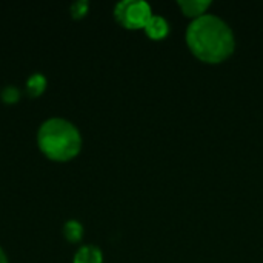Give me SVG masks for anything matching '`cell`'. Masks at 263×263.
<instances>
[{
  "mask_svg": "<svg viewBox=\"0 0 263 263\" xmlns=\"http://www.w3.org/2000/svg\"><path fill=\"white\" fill-rule=\"evenodd\" d=\"M185 40L200 62L217 65L228 60L236 49V37L230 25L214 14H205L190 23Z\"/></svg>",
  "mask_w": 263,
  "mask_h": 263,
  "instance_id": "obj_1",
  "label": "cell"
},
{
  "mask_svg": "<svg viewBox=\"0 0 263 263\" xmlns=\"http://www.w3.org/2000/svg\"><path fill=\"white\" fill-rule=\"evenodd\" d=\"M37 145L49 160L68 162L80 153L82 136L77 126L69 120L52 117L40 125Z\"/></svg>",
  "mask_w": 263,
  "mask_h": 263,
  "instance_id": "obj_2",
  "label": "cell"
},
{
  "mask_svg": "<svg viewBox=\"0 0 263 263\" xmlns=\"http://www.w3.org/2000/svg\"><path fill=\"white\" fill-rule=\"evenodd\" d=\"M114 17L126 29H143L153 17V9L143 0H123L116 5Z\"/></svg>",
  "mask_w": 263,
  "mask_h": 263,
  "instance_id": "obj_3",
  "label": "cell"
},
{
  "mask_svg": "<svg viewBox=\"0 0 263 263\" xmlns=\"http://www.w3.org/2000/svg\"><path fill=\"white\" fill-rule=\"evenodd\" d=\"M145 34L151 39V40H163L168 37L170 34V23L166 18H163L162 15H154L148 20V23L143 28Z\"/></svg>",
  "mask_w": 263,
  "mask_h": 263,
  "instance_id": "obj_4",
  "label": "cell"
},
{
  "mask_svg": "<svg viewBox=\"0 0 263 263\" xmlns=\"http://www.w3.org/2000/svg\"><path fill=\"white\" fill-rule=\"evenodd\" d=\"M177 6L180 8V11L183 12L185 17H190L193 20L208 14V8L211 6V2L208 0H182L177 2Z\"/></svg>",
  "mask_w": 263,
  "mask_h": 263,
  "instance_id": "obj_5",
  "label": "cell"
},
{
  "mask_svg": "<svg viewBox=\"0 0 263 263\" xmlns=\"http://www.w3.org/2000/svg\"><path fill=\"white\" fill-rule=\"evenodd\" d=\"M72 263H103V254L96 245H83L76 251Z\"/></svg>",
  "mask_w": 263,
  "mask_h": 263,
  "instance_id": "obj_6",
  "label": "cell"
},
{
  "mask_svg": "<svg viewBox=\"0 0 263 263\" xmlns=\"http://www.w3.org/2000/svg\"><path fill=\"white\" fill-rule=\"evenodd\" d=\"M46 88V77L40 72H34L26 80V92L31 97H39Z\"/></svg>",
  "mask_w": 263,
  "mask_h": 263,
  "instance_id": "obj_7",
  "label": "cell"
},
{
  "mask_svg": "<svg viewBox=\"0 0 263 263\" xmlns=\"http://www.w3.org/2000/svg\"><path fill=\"white\" fill-rule=\"evenodd\" d=\"M63 236L68 242L76 243L82 239L83 236V227L79 220H68L63 225Z\"/></svg>",
  "mask_w": 263,
  "mask_h": 263,
  "instance_id": "obj_8",
  "label": "cell"
},
{
  "mask_svg": "<svg viewBox=\"0 0 263 263\" xmlns=\"http://www.w3.org/2000/svg\"><path fill=\"white\" fill-rule=\"evenodd\" d=\"M0 97L5 103H15L20 97V91L14 85H8L2 89Z\"/></svg>",
  "mask_w": 263,
  "mask_h": 263,
  "instance_id": "obj_9",
  "label": "cell"
},
{
  "mask_svg": "<svg viewBox=\"0 0 263 263\" xmlns=\"http://www.w3.org/2000/svg\"><path fill=\"white\" fill-rule=\"evenodd\" d=\"M88 8H89V3H88L86 0L74 2V3L71 5V15H72L74 18H82L83 15H86Z\"/></svg>",
  "mask_w": 263,
  "mask_h": 263,
  "instance_id": "obj_10",
  "label": "cell"
},
{
  "mask_svg": "<svg viewBox=\"0 0 263 263\" xmlns=\"http://www.w3.org/2000/svg\"><path fill=\"white\" fill-rule=\"evenodd\" d=\"M0 263H8V257H6L5 251L2 250V247H0Z\"/></svg>",
  "mask_w": 263,
  "mask_h": 263,
  "instance_id": "obj_11",
  "label": "cell"
}]
</instances>
